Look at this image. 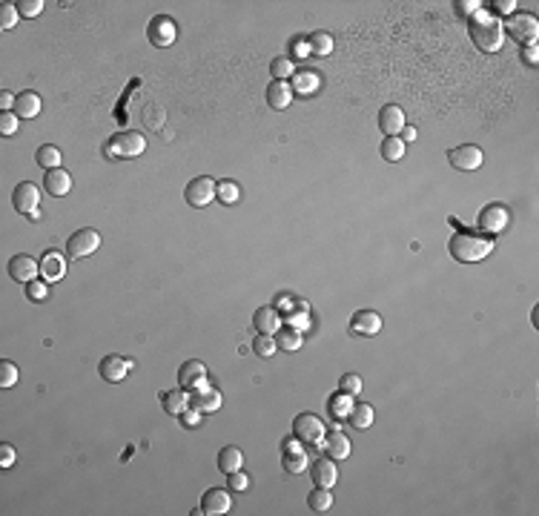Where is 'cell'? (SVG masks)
I'll return each instance as SVG.
<instances>
[{
    "mask_svg": "<svg viewBox=\"0 0 539 516\" xmlns=\"http://www.w3.org/2000/svg\"><path fill=\"white\" fill-rule=\"evenodd\" d=\"M448 250H451V256H453L456 261H462V264H476V261H482V258L493 250V238L468 233V229H456V233L451 236Z\"/></svg>",
    "mask_w": 539,
    "mask_h": 516,
    "instance_id": "6da1fadb",
    "label": "cell"
},
{
    "mask_svg": "<svg viewBox=\"0 0 539 516\" xmlns=\"http://www.w3.org/2000/svg\"><path fill=\"white\" fill-rule=\"evenodd\" d=\"M471 37H473V44L482 52H499V49H502V44H505V29H502V23H499L496 17L479 12V15H473V21H471Z\"/></svg>",
    "mask_w": 539,
    "mask_h": 516,
    "instance_id": "7a4b0ae2",
    "label": "cell"
},
{
    "mask_svg": "<svg viewBox=\"0 0 539 516\" xmlns=\"http://www.w3.org/2000/svg\"><path fill=\"white\" fill-rule=\"evenodd\" d=\"M144 149H146V138L141 135V132H132V129L112 135L109 144L104 146V152L112 158H135V155H141Z\"/></svg>",
    "mask_w": 539,
    "mask_h": 516,
    "instance_id": "3957f363",
    "label": "cell"
},
{
    "mask_svg": "<svg viewBox=\"0 0 539 516\" xmlns=\"http://www.w3.org/2000/svg\"><path fill=\"white\" fill-rule=\"evenodd\" d=\"M324 433L327 430H324L321 419L316 413H301V416L293 419V436L299 439V442H304V445L319 448L324 442Z\"/></svg>",
    "mask_w": 539,
    "mask_h": 516,
    "instance_id": "277c9868",
    "label": "cell"
},
{
    "mask_svg": "<svg viewBox=\"0 0 539 516\" xmlns=\"http://www.w3.org/2000/svg\"><path fill=\"white\" fill-rule=\"evenodd\" d=\"M98 247H101L98 229L84 227V229H78V233L69 236V241H66V256L69 258H89L95 250H98Z\"/></svg>",
    "mask_w": 539,
    "mask_h": 516,
    "instance_id": "5b68a950",
    "label": "cell"
},
{
    "mask_svg": "<svg viewBox=\"0 0 539 516\" xmlns=\"http://www.w3.org/2000/svg\"><path fill=\"white\" fill-rule=\"evenodd\" d=\"M146 37H149V44L152 46H172L176 44V37H178V26L172 17L167 15H158V17H152L149 21V29H146Z\"/></svg>",
    "mask_w": 539,
    "mask_h": 516,
    "instance_id": "8992f818",
    "label": "cell"
},
{
    "mask_svg": "<svg viewBox=\"0 0 539 516\" xmlns=\"http://www.w3.org/2000/svg\"><path fill=\"white\" fill-rule=\"evenodd\" d=\"M508 221H511V213H508L505 204H488L482 213H479V221L476 224H479V229H482V233L499 236L508 227Z\"/></svg>",
    "mask_w": 539,
    "mask_h": 516,
    "instance_id": "52a82bcc",
    "label": "cell"
},
{
    "mask_svg": "<svg viewBox=\"0 0 539 516\" xmlns=\"http://www.w3.org/2000/svg\"><path fill=\"white\" fill-rule=\"evenodd\" d=\"M502 29L513 37V41L519 44H533L536 41V32H539V23H536V17L533 15H511V21L502 23Z\"/></svg>",
    "mask_w": 539,
    "mask_h": 516,
    "instance_id": "ba28073f",
    "label": "cell"
},
{
    "mask_svg": "<svg viewBox=\"0 0 539 516\" xmlns=\"http://www.w3.org/2000/svg\"><path fill=\"white\" fill-rule=\"evenodd\" d=\"M216 187H218V184H216L213 178H207V175L192 178V181L187 184V189H184V198H187L189 207L201 209V207H207L209 201L216 198Z\"/></svg>",
    "mask_w": 539,
    "mask_h": 516,
    "instance_id": "9c48e42d",
    "label": "cell"
},
{
    "mask_svg": "<svg viewBox=\"0 0 539 516\" xmlns=\"http://www.w3.org/2000/svg\"><path fill=\"white\" fill-rule=\"evenodd\" d=\"M178 385L184 390H207V365L201 359H189L178 367Z\"/></svg>",
    "mask_w": 539,
    "mask_h": 516,
    "instance_id": "30bf717a",
    "label": "cell"
},
{
    "mask_svg": "<svg viewBox=\"0 0 539 516\" xmlns=\"http://www.w3.org/2000/svg\"><path fill=\"white\" fill-rule=\"evenodd\" d=\"M12 207L17 209V213H23L26 218L35 213L37 207H41V189H37L32 181H23V184H17L15 187V193H12Z\"/></svg>",
    "mask_w": 539,
    "mask_h": 516,
    "instance_id": "8fae6325",
    "label": "cell"
},
{
    "mask_svg": "<svg viewBox=\"0 0 539 516\" xmlns=\"http://www.w3.org/2000/svg\"><path fill=\"white\" fill-rule=\"evenodd\" d=\"M448 161L462 172H473V169L482 166V149L473 146V144H462V146L448 152Z\"/></svg>",
    "mask_w": 539,
    "mask_h": 516,
    "instance_id": "7c38bea8",
    "label": "cell"
},
{
    "mask_svg": "<svg viewBox=\"0 0 539 516\" xmlns=\"http://www.w3.org/2000/svg\"><path fill=\"white\" fill-rule=\"evenodd\" d=\"M66 258H69V256L57 253V250L44 253V256H41V278L49 281V284L64 281V276H66Z\"/></svg>",
    "mask_w": 539,
    "mask_h": 516,
    "instance_id": "4fadbf2b",
    "label": "cell"
},
{
    "mask_svg": "<svg viewBox=\"0 0 539 516\" xmlns=\"http://www.w3.org/2000/svg\"><path fill=\"white\" fill-rule=\"evenodd\" d=\"M281 465L287 473H301L307 468V456L299 445V439L290 436V439H284V445H281Z\"/></svg>",
    "mask_w": 539,
    "mask_h": 516,
    "instance_id": "5bb4252c",
    "label": "cell"
},
{
    "mask_svg": "<svg viewBox=\"0 0 539 516\" xmlns=\"http://www.w3.org/2000/svg\"><path fill=\"white\" fill-rule=\"evenodd\" d=\"M229 508H233V502H229V493L227 490H221V488L204 490V496H201V513H207V516H221V513H229Z\"/></svg>",
    "mask_w": 539,
    "mask_h": 516,
    "instance_id": "9a60e30c",
    "label": "cell"
},
{
    "mask_svg": "<svg viewBox=\"0 0 539 516\" xmlns=\"http://www.w3.org/2000/svg\"><path fill=\"white\" fill-rule=\"evenodd\" d=\"M129 370H132V361L124 359V356H115V353L112 356H104L101 359V367H98V373H101L104 381H124Z\"/></svg>",
    "mask_w": 539,
    "mask_h": 516,
    "instance_id": "2e32d148",
    "label": "cell"
},
{
    "mask_svg": "<svg viewBox=\"0 0 539 516\" xmlns=\"http://www.w3.org/2000/svg\"><path fill=\"white\" fill-rule=\"evenodd\" d=\"M37 273H41V264H37L32 256H15L12 261H9V276L15 278V281H21V284H29V281H35L37 278Z\"/></svg>",
    "mask_w": 539,
    "mask_h": 516,
    "instance_id": "e0dca14e",
    "label": "cell"
},
{
    "mask_svg": "<svg viewBox=\"0 0 539 516\" xmlns=\"http://www.w3.org/2000/svg\"><path fill=\"white\" fill-rule=\"evenodd\" d=\"M324 453L333 459V462H341V459H348L350 456V439L344 436L339 428L336 430H327L324 433V442H321Z\"/></svg>",
    "mask_w": 539,
    "mask_h": 516,
    "instance_id": "ac0fdd59",
    "label": "cell"
},
{
    "mask_svg": "<svg viewBox=\"0 0 539 516\" xmlns=\"http://www.w3.org/2000/svg\"><path fill=\"white\" fill-rule=\"evenodd\" d=\"M381 330V316L376 310H359L350 318V333L353 336H376Z\"/></svg>",
    "mask_w": 539,
    "mask_h": 516,
    "instance_id": "d6986e66",
    "label": "cell"
},
{
    "mask_svg": "<svg viewBox=\"0 0 539 516\" xmlns=\"http://www.w3.org/2000/svg\"><path fill=\"white\" fill-rule=\"evenodd\" d=\"M379 126L384 132V138H388V135H399V132L404 129V112H401V106H396V104L384 106L379 112Z\"/></svg>",
    "mask_w": 539,
    "mask_h": 516,
    "instance_id": "ffe728a7",
    "label": "cell"
},
{
    "mask_svg": "<svg viewBox=\"0 0 539 516\" xmlns=\"http://www.w3.org/2000/svg\"><path fill=\"white\" fill-rule=\"evenodd\" d=\"M44 189H46L49 195L61 198V195H66L69 189H72V175H69L66 169H61V166H57V169H49L46 178H44Z\"/></svg>",
    "mask_w": 539,
    "mask_h": 516,
    "instance_id": "44dd1931",
    "label": "cell"
},
{
    "mask_svg": "<svg viewBox=\"0 0 539 516\" xmlns=\"http://www.w3.org/2000/svg\"><path fill=\"white\" fill-rule=\"evenodd\" d=\"M339 482V470L333 465V459H316L313 462V485L316 488H333Z\"/></svg>",
    "mask_w": 539,
    "mask_h": 516,
    "instance_id": "7402d4cb",
    "label": "cell"
},
{
    "mask_svg": "<svg viewBox=\"0 0 539 516\" xmlns=\"http://www.w3.org/2000/svg\"><path fill=\"white\" fill-rule=\"evenodd\" d=\"M267 104L273 109H287L293 104V86L287 81H273L267 86Z\"/></svg>",
    "mask_w": 539,
    "mask_h": 516,
    "instance_id": "603a6c76",
    "label": "cell"
},
{
    "mask_svg": "<svg viewBox=\"0 0 539 516\" xmlns=\"http://www.w3.org/2000/svg\"><path fill=\"white\" fill-rule=\"evenodd\" d=\"M221 393L218 390H213V388H207V390H196L189 396V405L196 408V410H201V413H216L218 408H221Z\"/></svg>",
    "mask_w": 539,
    "mask_h": 516,
    "instance_id": "cb8c5ba5",
    "label": "cell"
},
{
    "mask_svg": "<svg viewBox=\"0 0 539 516\" xmlns=\"http://www.w3.org/2000/svg\"><path fill=\"white\" fill-rule=\"evenodd\" d=\"M15 115L21 121H29L35 115H41V95L37 92H21L17 95V104H15Z\"/></svg>",
    "mask_w": 539,
    "mask_h": 516,
    "instance_id": "d4e9b609",
    "label": "cell"
},
{
    "mask_svg": "<svg viewBox=\"0 0 539 516\" xmlns=\"http://www.w3.org/2000/svg\"><path fill=\"white\" fill-rule=\"evenodd\" d=\"M253 327L258 330V333H267V336H273L281 324H278V310H273V307H258L256 313H253Z\"/></svg>",
    "mask_w": 539,
    "mask_h": 516,
    "instance_id": "484cf974",
    "label": "cell"
},
{
    "mask_svg": "<svg viewBox=\"0 0 539 516\" xmlns=\"http://www.w3.org/2000/svg\"><path fill=\"white\" fill-rule=\"evenodd\" d=\"M293 95H313L319 86H321V78H319V72H310V69H304V72H296L293 75Z\"/></svg>",
    "mask_w": 539,
    "mask_h": 516,
    "instance_id": "4316f807",
    "label": "cell"
},
{
    "mask_svg": "<svg viewBox=\"0 0 539 516\" xmlns=\"http://www.w3.org/2000/svg\"><path fill=\"white\" fill-rule=\"evenodd\" d=\"M189 405V396L184 390H167L161 393V408L169 413V416H181Z\"/></svg>",
    "mask_w": 539,
    "mask_h": 516,
    "instance_id": "83f0119b",
    "label": "cell"
},
{
    "mask_svg": "<svg viewBox=\"0 0 539 516\" xmlns=\"http://www.w3.org/2000/svg\"><path fill=\"white\" fill-rule=\"evenodd\" d=\"M241 465H244V453L238 450V448H221V453H218V470L221 473H233V470H241Z\"/></svg>",
    "mask_w": 539,
    "mask_h": 516,
    "instance_id": "f1b7e54d",
    "label": "cell"
},
{
    "mask_svg": "<svg viewBox=\"0 0 539 516\" xmlns=\"http://www.w3.org/2000/svg\"><path fill=\"white\" fill-rule=\"evenodd\" d=\"M276 344L284 353H296V350H301V333L296 327H278L276 330Z\"/></svg>",
    "mask_w": 539,
    "mask_h": 516,
    "instance_id": "f546056e",
    "label": "cell"
},
{
    "mask_svg": "<svg viewBox=\"0 0 539 516\" xmlns=\"http://www.w3.org/2000/svg\"><path fill=\"white\" fill-rule=\"evenodd\" d=\"M307 505H310V510H316V513H327L333 508V493H330V488H316V490H310V496H307Z\"/></svg>",
    "mask_w": 539,
    "mask_h": 516,
    "instance_id": "4dcf8cb0",
    "label": "cell"
},
{
    "mask_svg": "<svg viewBox=\"0 0 539 516\" xmlns=\"http://www.w3.org/2000/svg\"><path fill=\"white\" fill-rule=\"evenodd\" d=\"M348 419H350V425L356 428V430H364V428H370L373 425V408L370 405H353L350 408V413H348Z\"/></svg>",
    "mask_w": 539,
    "mask_h": 516,
    "instance_id": "1f68e13d",
    "label": "cell"
},
{
    "mask_svg": "<svg viewBox=\"0 0 539 516\" xmlns=\"http://www.w3.org/2000/svg\"><path fill=\"white\" fill-rule=\"evenodd\" d=\"M35 161H37V166H44L46 172L49 169H57V166H61V149L52 146V144H44L41 149H37Z\"/></svg>",
    "mask_w": 539,
    "mask_h": 516,
    "instance_id": "d6a6232c",
    "label": "cell"
},
{
    "mask_svg": "<svg viewBox=\"0 0 539 516\" xmlns=\"http://www.w3.org/2000/svg\"><path fill=\"white\" fill-rule=\"evenodd\" d=\"M401 155H404V141L399 135H388L381 141V158L384 161L396 164V161H401Z\"/></svg>",
    "mask_w": 539,
    "mask_h": 516,
    "instance_id": "836d02e7",
    "label": "cell"
},
{
    "mask_svg": "<svg viewBox=\"0 0 539 516\" xmlns=\"http://www.w3.org/2000/svg\"><path fill=\"white\" fill-rule=\"evenodd\" d=\"M249 347H253V353H256V356H261V359H270V356H273V353L278 350V344H276V338H273V336L258 333V336L253 338V344H249Z\"/></svg>",
    "mask_w": 539,
    "mask_h": 516,
    "instance_id": "e575fe53",
    "label": "cell"
},
{
    "mask_svg": "<svg viewBox=\"0 0 539 516\" xmlns=\"http://www.w3.org/2000/svg\"><path fill=\"white\" fill-rule=\"evenodd\" d=\"M307 44H310V55H319V57H327L333 52V37L327 32H316Z\"/></svg>",
    "mask_w": 539,
    "mask_h": 516,
    "instance_id": "d590c367",
    "label": "cell"
},
{
    "mask_svg": "<svg viewBox=\"0 0 539 516\" xmlns=\"http://www.w3.org/2000/svg\"><path fill=\"white\" fill-rule=\"evenodd\" d=\"M353 396H348V393H336L333 399H330V416L333 419H348V413H350V408H353V401H350Z\"/></svg>",
    "mask_w": 539,
    "mask_h": 516,
    "instance_id": "8d00e7d4",
    "label": "cell"
},
{
    "mask_svg": "<svg viewBox=\"0 0 539 516\" xmlns=\"http://www.w3.org/2000/svg\"><path fill=\"white\" fill-rule=\"evenodd\" d=\"M216 198H218L221 204H236V201L241 198V189H238L236 181H218V187H216Z\"/></svg>",
    "mask_w": 539,
    "mask_h": 516,
    "instance_id": "74e56055",
    "label": "cell"
},
{
    "mask_svg": "<svg viewBox=\"0 0 539 516\" xmlns=\"http://www.w3.org/2000/svg\"><path fill=\"white\" fill-rule=\"evenodd\" d=\"M270 75H273L276 81H287V78H293V75H296L293 61H290V57H276V61L270 64Z\"/></svg>",
    "mask_w": 539,
    "mask_h": 516,
    "instance_id": "f35d334b",
    "label": "cell"
},
{
    "mask_svg": "<svg viewBox=\"0 0 539 516\" xmlns=\"http://www.w3.org/2000/svg\"><path fill=\"white\" fill-rule=\"evenodd\" d=\"M17 376H21L17 365H12V361H0V388H15Z\"/></svg>",
    "mask_w": 539,
    "mask_h": 516,
    "instance_id": "ab89813d",
    "label": "cell"
},
{
    "mask_svg": "<svg viewBox=\"0 0 539 516\" xmlns=\"http://www.w3.org/2000/svg\"><path fill=\"white\" fill-rule=\"evenodd\" d=\"M339 390L348 393V396H361V376H356V373H344L341 381H339Z\"/></svg>",
    "mask_w": 539,
    "mask_h": 516,
    "instance_id": "60d3db41",
    "label": "cell"
},
{
    "mask_svg": "<svg viewBox=\"0 0 539 516\" xmlns=\"http://www.w3.org/2000/svg\"><path fill=\"white\" fill-rule=\"evenodd\" d=\"M17 17H21L17 6L15 3H3V6H0V29H15Z\"/></svg>",
    "mask_w": 539,
    "mask_h": 516,
    "instance_id": "b9f144b4",
    "label": "cell"
},
{
    "mask_svg": "<svg viewBox=\"0 0 539 516\" xmlns=\"http://www.w3.org/2000/svg\"><path fill=\"white\" fill-rule=\"evenodd\" d=\"M46 296H49V281H29V284H26V298H29V301H37V304H41Z\"/></svg>",
    "mask_w": 539,
    "mask_h": 516,
    "instance_id": "7bdbcfd3",
    "label": "cell"
},
{
    "mask_svg": "<svg viewBox=\"0 0 539 516\" xmlns=\"http://www.w3.org/2000/svg\"><path fill=\"white\" fill-rule=\"evenodd\" d=\"M17 124H21V118L15 112H0V135H15Z\"/></svg>",
    "mask_w": 539,
    "mask_h": 516,
    "instance_id": "ee69618b",
    "label": "cell"
},
{
    "mask_svg": "<svg viewBox=\"0 0 539 516\" xmlns=\"http://www.w3.org/2000/svg\"><path fill=\"white\" fill-rule=\"evenodd\" d=\"M287 321H290L299 333H301V330H307V304H304V301H299V310H290Z\"/></svg>",
    "mask_w": 539,
    "mask_h": 516,
    "instance_id": "f6af8a7d",
    "label": "cell"
},
{
    "mask_svg": "<svg viewBox=\"0 0 539 516\" xmlns=\"http://www.w3.org/2000/svg\"><path fill=\"white\" fill-rule=\"evenodd\" d=\"M17 12H21L23 17H37L44 12V0H21V3H17Z\"/></svg>",
    "mask_w": 539,
    "mask_h": 516,
    "instance_id": "bcb514c9",
    "label": "cell"
},
{
    "mask_svg": "<svg viewBox=\"0 0 539 516\" xmlns=\"http://www.w3.org/2000/svg\"><path fill=\"white\" fill-rule=\"evenodd\" d=\"M227 488H233V490H247V488H249V476L241 473V470L227 473Z\"/></svg>",
    "mask_w": 539,
    "mask_h": 516,
    "instance_id": "7dc6e473",
    "label": "cell"
},
{
    "mask_svg": "<svg viewBox=\"0 0 539 516\" xmlns=\"http://www.w3.org/2000/svg\"><path fill=\"white\" fill-rule=\"evenodd\" d=\"M15 459H17V453H15V448H12L9 442L0 445V468H12Z\"/></svg>",
    "mask_w": 539,
    "mask_h": 516,
    "instance_id": "c3c4849f",
    "label": "cell"
},
{
    "mask_svg": "<svg viewBox=\"0 0 539 516\" xmlns=\"http://www.w3.org/2000/svg\"><path fill=\"white\" fill-rule=\"evenodd\" d=\"M181 422H184L187 428H196V425L201 422V410H196V408H192V410H184V413H181Z\"/></svg>",
    "mask_w": 539,
    "mask_h": 516,
    "instance_id": "681fc988",
    "label": "cell"
},
{
    "mask_svg": "<svg viewBox=\"0 0 539 516\" xmlns=\"http://www.w3.org/2000/svg\"><path fill=\"white\" fill-rule=\"evenodd\" d=\"M493 6H496L499 15H513V6H516V3H513V0H496Z\"/></svg>",
    "mask_w": 539,
    "mask_h": 516,
    "instance_id": "f907efd6",
    "label": "cell"
},
{
    "mask_svg": "<svg viewBox=\"0 0 539 516\" xmlns=\"http://www.w3.org/2000/svg\"><path fill=\"white\" fill-rule=\"evenodd\" d=\"M462 6V15H473V12H479V6H482V3H479V0H476V3H473V0H465V3H459Z\"/></svg>",
    "mask_w": 539,
    "mask_h": 516,
    "instance_id": "816d5d0a",
    "label": "cell"
},
{
    "mask_svg": "<svg viewBox=\"0 0 539 516\" xmlns=\"http://www.w3.org/2000/svg\"><path fill=\"white\" fill-rule=\"evenodd\" d=\"M401 141H404V144L416 141V129H413V126H408V124H404V129H401Z\"/></svg>",
    "mask_w": 539,
    "mask_h": 516,
    "instance_id": "f5cc1de1",
    "label": "cell"
},
{
    "mask_svg": "<svg viewBox=\"0 0 539 516\" xmlns=\"http://www.w3.org/2000/svg\"><path fill=\"white\" fill-rule=\"evenodd\" d=\"M296 55H299V57H307V55H310V44L299 41V44H296Z\"/></svg>",
    "mask_w": 539,
    "mask_h": 516,
    "instance_id": "db71d44e",
    "label": "cell"
},
{
    "mask_svg": "<svg viewBox=\"0 0 539 516\" xmlns=\"http://www.w3.org/2000/svg\"><path fill=\"white\" fill-rule=\"evenodd\" d=\"M525 61H528V64H536V49H533V46L525 49Z\"/></svg>",
    "mask_w": 539,
    "mask_h": 516,
    "instance_id": "11a10c76",
    "label": "cell"
}]
</instances>
